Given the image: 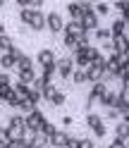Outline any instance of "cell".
Here are the masks:
<instances>
[{"mask_svg": "<svg viewBox=\"0 0 129 148\" xmlns=\"http://www.w3.org/2000/svg\"><path fill=\"white\" fill-rule=\"evenodd\" d=\"M100 55L103 53H100L96 45H79L69 58H72V62H74V69H86L96 58H100Z\"/></svg>", "mask_w": 129, "mask_h": 148, "instance_id": "obj_1", "label": "cell"}, {"mask_svg": "<svg viewBox=\"0 0 129 148\" xmlns=\"http://www.w3.org/2000/svg\"><path fill=\"white\" fill-rule=\"evenodd\" d=\"M84 72H86V84H89V86H91V84H98V81H103L105 72H108V60H105V55L96 58Z\"/></svg>", "mask_w": 129, "mask_h": 148, "instance_id": "obj_2", "label": "cell"}, {"mask_svg": "<svg viewBox=\"0 0 129 148\" xmlns=\"http://www.w3.org/2000/svg\"><path fill=\"white\" fill-rule=\"evenodd\" d=\"M19 19L31 31H43L45 29V14L41 10H19Z\"/></svg>", "mask_w": 129, "mask_h": 148, "instance_id": "obj_3", "label": "cell"}, {"mask_svg": "<svg viewBox=\"0 0 129 148\" xmlns=\"http://www.w3.org/2000/svg\"><path fill=\"white\" fill-rule=\"evenodd\" d=\"M7 136H10V141H22L24 134H26V127H24V115L14 112L10 115V119H7Z\"/></svg>", "mask_w": 129, "mask_h": 148, "instance_id": "obj_4", "label": "cell"}, {"mask_svg": "<svg viewBox=\"0 0 129 148\" xmlns=\"http://www.w3.org/2000/svg\"><path fill=\"white\" fill-rule=\"evenodd\" d=\"M64 7H67V14H69L72 22H81V17L93 10V5H91L89 0H72V3H67Z\"/></svg>", "mask_w": 129, "mask_h": 148, "instance_id": "obj_5", "label": "cell"}, {"mask_svg": "<svg viewBox=\"0 0 129 148\" xmlns=\"http://www.w3.org/2000/svg\"><path fill=\"white\" fill-rule=\"evenodd\" d=\"M86 129H91L96 138H105V136H108V127H105V119H103V115L86 112Z\"/></svg>", "mask_w": 129, "mask_h": 148, "instance_id": "obj_6", "label": "cell"}, {"mask_svg": "<svg viewBox=\"0 0 129 148\" xmlns=\"http://www.w3.org/2000/svg\"><path fill=\"white\" fill-rule=\"evenodd\" d=\"M43 122H45V115L41 112L38 108L31 110L29 115H24V127H26V132H31V134H38L41 127H43Z\"/></svg>", "mask_w": 129, "mask_h": 148, "instance_id": "obj_7", "label": "cell"}, {"mask_svg": "<svg viewBox=\"0 0 129 148\" xmlns=\"http://www.w3.org/2000/svg\"><path fill=\"white\" fill-rule=\"evenodd\" d=\"M72 72H74V62H72L69 55H67V58H60L58 62H55V74H58L62 81H69L72 79Z\"/></svg>", "mask_w": 129, "mask_h": 148, "instance_id": "obj_8", "label": "cell"}, {"mask_svg": "<svg viewBox=\"0 0 129 148\" xmlns=\"http://www.w3.org/2000/svg\"><path fill=\"white\" fill-rule=\"evenodd\" d=\"M45 29H48L50 34H62L64 29V17L60 12H48L45 14Z\"/></svg>", "mask_w": 129, "mask_h": 148, "instance_id": "obj_9", "label": "cell"}, {"mask_svg": "<svg viewBox=\"0 0 129 148\" xmlns=\"http://www.w3.org/2000/svg\"><path fill=\"white\" fill-rule=\"evenodd\" d=\"M19 53H22V50L17 48V45H14L10 53H3V55H0V67H3L5 72H7V69H14V64H17V55H19Z\"/></svg>", "mask_w": 129, "mask_h": 148, "instance_id": "obj_10", "label": "cell"}, {"mask_svg": "<svg viewBox=\"0 0 129 148\" xmlns=\"http://www.w3.org/2000/svg\"><path fill=\"white\" fill-rule=\"evenodd\" d=\"M62 34H67V36H74V38H81V36H86L89 31L84 29V24L81 22H64V29H62Z\"/></svg>", "mask_w": 129, "mask_h": 148, "instance_id": "obj_11", "label": "cell"}, {"mask_svg": "<svg viewBox=\"0 0 129 148\" xmlns=\"http://www.w3.org/2000/svg\"><path fill=\"white\" fill-rule=\"evenodd\" d=\"M36 62H38L41 67H50V64L58 62V58H55V53H53L50 48H41L38 55H36Z\"/></svg>", "mask_w": 129, "mask_h": 148, "instance_id": "obj_12", "label": "cell"}, {"mask_svg": "<svg viewBox=\"0 0 129 148\" xmlns=\"http://www.w3.org/2000/svg\"><path fill=\"white\" fill-rule=\"evenodd\" d=\"M81 24H84V29L91 34V31H96L98 26H100V17H98L93 10H91V12H86L84 17H81Z\"/></svg>", "mask_w": 129, "mask_h": 148, "instance_id": "obj_13", "label": "cell"}, {"mask_svg": "<svg viewBox=\"0 0 129 148\" xmlns=\"http://www.w3.org/2000/svg\"><path fill=\"white\" fill-rule=\"evenodd\" d=\"M67 141H69V134H67V132H60V129H55V134L50 136L48 146H53V148H67Z\"/></svg>", "mask_w": 129, "mask_h": 148, "instance_id": "obj_14", "label": "cell"}, {"mask_svg": "<svg viewBox=\"0 0 129 148\" xmlns=\"http://www.w3.org/2000/svg\"><path fill=\"white\" fill-rule=\"evenodd\" d=\"M98 103L103 105V108H117V105H119V93H117V91H110V88H108Z\"/></svg>", "mask_w": 129, "mask_h": 148, "instance_id": "obj_15", "label": "cell"}, {"mask_svg": "<svg viewBox=\"0 0 129 148\" xmlns=\"http://www.w3.org/2000/svg\"><path fill=\"white\" fill-rule=\"evenodd\" d=\"M14 69L19 72V69H34V62H31V58L26 53H19L17 55V64H14Z\"/></svg>", "mask_w": 129, "mask_h": 148, "instance_id": "obj_16", "label": "cell"}, {"mask_svg": "<svg viewBox=\"0 0 129 148\" xmlns=\"http://www.w3.org/2000/svg\"><path fill=\"white\" fill-rule=\"evenodd\" d=\"M115 138H119V141H127L129 138V122H117L115 124Z\"/></svg>", "mask_w": 129, "mask_h": 148, "instance_id": "obj_17", "label": "cell"}, {"mask_svg": "<svg viewBox=\"0 0 129 148\" xmlns=\"http://www.w3.org/2000/svg\"><path fill=\"white\" fill-rule=\"evenodd\" d=\"M108 29H110V34H113V36H122V34H124V29H127V22L122 19V17H117V19L110 24Z\"/></svg>", "mask_w": 129, "mask_h": 148, "instance_id": "obj_18", "label": "cell"}, {"mask_svg": "<svg viewBox=\"0 0 129 148\" xmlns=\"http://www.w3.org/2000/svg\"><path fill=\"white\" fill-rule=\"evenodd\" d=\"M93 38H96L98 43H110L113 34H110V29H105V26H98V29L93 31Z\"/></svg>", "mask_w": 129, "mask_h": 148, "instance_id": "obj_19", "label": "cell"}, {"mask_svg": "<svg viewBox=\"0 0 129 148\" xmlns=\"http://www.w3.org/2000/svg\"><path fill=\"white\" fill-rule=\"evenodd\" d=\"M48 103H50L53 108H62L64 103H67V96H64V91H60V88H58V91L53 93V98L48 100Z\"/></svg>", "mask_w": 129, "mask_h": 148, "instance_id": "obj_20", "label": "cell"}, {"mask_svg": "<svg viewBox=\"0 0 129 148\" xmlns=\"http://www.w3.org/2000/svg\"><path fill=\"white\" fill-rule=\"evenodd\" d=\"M62 45L67 48L69 53H74L79 48V38H74V36H67V34H62Z\"/></svg>", "mask_w": 129, "mask_h": 148, "instance_id": "obj_21", "label": "cell"}, {"mask_svg": "<svg viewBox=\"0 0 129 148\" xmlns=\"http://www.w3.org/2000/svg\"><path fill=\"white\" fill-rule=\"evenodd\" d=\"M48 141H50V138L48 136H45V134H34V138H31V146L34 148H45V146H48Z\"/></svg>", "mask_w": 129, "mask_h": 148, "instance_id": "obj_22", "label": "cell"}, {"mask_svg": "<svg viewBox=\"0 0 129 148\" xmlns=\"http://www.w3.org/2000/svg\"><path fill=\"white\" fill-rule=\"evenodd\" d=\"M119 93V105H117V110H122V108H129V86H122L117 91Z\"/></svg>", "mask_w": 129, "mask_h": 148, "instance_id": "obj_23", "label": "cell"}, {"mask_svg": "<svg viewBox=\"0 0 129 148\" xmlns=\"http://www.w3.org/2000/svg\"><path fill=\"white\" fill-rule=\"evenodd\" d=\"M12 48H14V41H12V36L3 34V36H0V50H3V53H10Z\"/></svg>", "mask_w": 129, "mask_h": 148, "instance_id": "obj_24", "label": "cell"}, {"mask_svg": "<svg viewBox=\"0 0 129 148\" xmlns=\"http://www.w3.org/2000/svg\"><path fill=\"white\" fill-rule=\"evenodd\" d=\"M72 84H77V86L86 84V72L84 69H74V72H72Z\"/></svg>", "mask_w": 129, "mask_h": 148, "instance_id": "obj_25", "label": "cell"}, {"mask_svg": "<svg viewBox=\"0 0 129 148\" xmlns=\"http://www.w3.org/2000/svg\"><path fill=\"white\" fill-rule=\"evenodd\" d=\"M55 91H58V88H55V84H43V88H41V98H43V100H50Z\"/></svg>", "mask_w": 129, "mask_h": 148, "instance_id": "obj_26", "label": "cell"}, {"mask_svg": "<svg viewBox=\"0 0 129 148\" xmlns=\"http://www.w3.org/2000/svg\"><path fill=\"white\" fill-rule=\"evenodd\" d=\"M115 7L122 12V19L127 22V19H129V0H127V3H124V0H119V3H115Z\"/></svg>", "mask_w": 129, "mask_h": 148, "instance_id": "obj_27", "label": "cell"}, {"mask_svg": "<svg viewBox=\"0 0 129 148\" xmlns=\"http://www.w3.org/2000/svg\"><path fill=\"white\" fill-rule=\"evenodd\" d=\"M110 10H113V7H110L108 3H98V5H93V12H96L98 17H103V14H108Z\"/></svg>", "mask_w": 129, "mask_h": 148, "instance_id": "obj_28", "label": "cell"}, {"mask_svg": "<svg viewBox=\"0 0 129 148\" xmlns=\"http://www.w3.org/2000/svg\"><path fill=\"white\" fill-rule=\"evenodd\" d=\"M41 134H45V136L50 138V136L55 134V124H53V122H48V119H45V122H43V127H41Z\"/></svg>", "mask_w": 129, "mask_h": 148, "instance_id": "obj_29", "label": "cell"}, {"mask_svg": "<svg viewBox=\"0 0 129 148\" xmlns=\"http://www.w3.org/2000/svg\"><path fill=\"white\" fill-rule=\"evenodd\" d=\"M12 98V86H3L0 88V103H7Z\"/></svg>", "mask_w": 129, "mask_h": 148, "instance_id": "obj_30", "label": "cell"}, {"mask_svg": "<svg viewBox=\"0 0 129 148\" xmlns=\"http://www.w3.org/2000/svg\"><path fill=\"white\" fill-rule=\"evenodd\" d=\"M3 86H12V77L7 72H0V88Z\"/></svg>", "mask_w": 129, "mask_h": 148, "instance_id": "obj_31", "label": "cell"}, {"mask_svg": "<svg viewBox=\"0 0 129 148\" xmlns=\"http://www.w3.org/2000/svg\"><path fill=\"white\" fill-rule=\"evenodd\" d=\"M105 117L108 119H119V110L117 108H105ZM103 117V119H105Z\"/></svg>", "mask_w": 129, "mask_h": 148, "instance_id": "obj_32", "label": "cell"}, {"mask_svg": "<svg viewBox=\"0 0 129 148\" xmlns=\"http://www.w3.org/2000/svg\"><path fill=\"white\" fill-rule=\"evenodd\" d=\"M5 143H10V136H7V129L0 124V148H3Z\"/></svg>", "mask_w": 129, "mask_h": 148, "instance_id": "obj_33", "label": "cell"}, {"mask_svg": "<svg viewBox=\"0 0 129 148\" xmlns=\"http://www.w3.org/2000/svg\"><path fill=\"white\" fill-rule=\"evenodd\" d=\"M67 148H81V138H79V136H69Z\"/></svg>", "mask_w": 129, "mask_h": 148, "instance_id": "obj_34", "label": "cell"}, {"mask_svg": "<svg viewBox=\"0 0 129 148\" xmlns=\"http://www.w3.org/2000/svg\"><path fill=\"white\" fill-rule=\"evenodd\" d=\"M108 148H127V146H124V141H119V138H113V141L108 143Z\"/></svg>", "mask_w": 129, "mask_h": 148, "instance_id": "obj_35", "label": "cell"}, {"mask_svg": "<svg viewBox=\"0 0 129 148\" xmlns=\"http://www.w3.org/2000/svg\"><path fill=\"white\" fill-rule=\"evenodd\" d=\"M81 148H96V141H91V138H81Z\"/></svg>", "mask_w": 129, "mask_h": 148, "instance_id": "obj_36", "label": "cell"}, {"mask_svg": "<svg viewBox=\"0 0 129 148\" xmlns=\"http://www.w3.org/2000/svg\"><path fill=\"white\" fill-rule=\"evenodd\" d=\"M17 146H19V148H34L31 146V138H22V141H17Z\"/></svg>", "mask_w": 129, "mask_h": 148, "instance_id": "obj_37", "label": "cell"}, {"mask_svg": "<svg viewBox=\"0 0 129 148\" xmlns=\"http://www.w3.org/2000/svg\"><path fill=\"white\" fill-rule=\"evenodd\" d=\"M60 122H62L64 127H72V122H74V117H72V115H64V117L60 119Z\"/></svg>", "mask_w": 129, "mask_h": 148, "instance_id": "obj_38", "label": "cell"}, {"mask_svg": "<svg viewBox=\"0 0 129 148\" xmlns=\"http://www.w3.org/2000/svg\"><path fill=\"white\" fill-rule=\"evenodd\" d=\"M3 148H19V146H17V141H10V143H5Z\"/></svg>", "mask_w": 129, "mask_h": 148, "instance_id": "obj_39", "label": "cell"}, {"mask_svg": "<svg viewBox=\"0 0 129 148\" xmlns=\"http://www.w3.org/2000/svg\"><path fill=\"white\" fill-rule=\"evenodd\" d=\"M124 146H127V148H129V138H127V141H124Z\"/></svg>", "mask_w": 129, "mask_h": 148, "instance_id": "obj_40", "label": "cell"}, {"mask_svg": "<svg viewBox=\"0 0 129 148\" xmlns=\"http://www.w3.org/2000/svg\"><path fill=\"white\" fill-rule=\"evenodd\" d=\"M3 5H5V3H3V0H0V10H3Z\"/></svg>", "mask_w": 129, "mask_h": 148, "instance_id": "obj_41", "label": "cell"}]
</instances>
